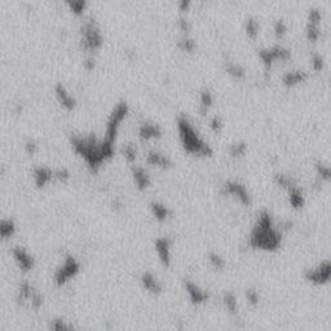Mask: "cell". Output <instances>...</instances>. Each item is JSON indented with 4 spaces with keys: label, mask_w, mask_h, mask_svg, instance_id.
Instances as JSON below:
<instances>
[{
    "label": "cell",
    "mask_w": 331,
    "mask_h": 331,
    "mask_svg": "<svg viewBox=\"0 0 331 331\" xmlns=\"http://www.w3.org/2000/svg\"><path fill=\"white\" fill-rule=\"evenodd\" d=\"M281 233L274 228L272 216L267 211H261L250 234V246L256 250L274 251L281 246Z\"/></svg>",
    "instance_id": "1"
},
{
    "label": "cell",
    "mask_w": 331,
    "mask_h": 331,
    "mask_svg": "<svg viewBox=\"0 0 331 331\" xmlns=\"http://www.w3.org/2000/svg\"><path fill=\"white\" fill-rule=\"evenodd\" d=\"M177 130H179L180 141L182 144V148L186 153L198 157H211L212 149L211 146L203 141L194 127L191 126L190 122L185 117H180L177 119Z\"/></svg>",
    "instance_id": "2"
},
{
    "label": "cell",
    "mask_w": 331,
    "mask_h": 331,
    "mask_svg": "<svg viewBox=\"0 0 331 331\" xmlns=\"http://www.w3.org/2000/svg\"><path fill=\"white\" fill-rule=\"evenodd\" d=\"M70 141L74 152L88 164L89 170L92 172H97L101 164L105 162V158L101 153V143H98L93 135H89L87 137L73 136Z\"/></svg>",
    "instance_id": "3"
},
{
    "label": "cell",
    "mask_w": 331,
    "mask_h": 331,
    "mask_svg": "<svg viewBox=\"0 0 331 331\" xmlns=\"http://www.w3.org/2000/svg\"><path fill=\"white\" fill-rule=\"evenodd\" d=\"M128 114V106L126 102L118 103L114 110H113L112 116H110L109 121L106 125V132H105V139L103 140L110 141V143H116L117 136H118V130L123 119L127 117Z\"/></svg>",
    "instance_id": "4"
},
{
    "label": "cell",
    "mask_w": 331,
    "mask_h": 331,
    "mask_svg": "<svg viewBox=\"0 0 331 331\" xmlns=\"http://www.w3.org/2000/svg\"><path fill=\"white\" fill-rule=\"evenodd\" d=\"M80 264L79 261L76 260L74 256L67 255L64 260V264L58 268L55 273V282L57 286H64L67 283L71 278L79 273Z\"/></svg>",
    "instance_id": "5"
},
{
    "label": "cell",
    "mask_w": 331,
    "mask_h": 331,
    "mask_svg": "<svg viewBox=\"0 0 331 331\" xmlns=\"http://www.w3.org/2000/svg\"><path fill=\"white\" fill-rule=\"evenodd\" d=\"M82 34V44L85 51L93 52L101 48V46H102V37H101L100 31H98V29L94 25H85Z\"/></svg>",
    "instance_id": "6"
},
{
    "label": "cell",
    "mask_w": 331,
    "mask_h": 331,
    "mask_svg": "<svg viewBox=\"0 0 331 331\" xmlns=\"http://www.w3.org/2000/svg\"><path fill=\"white\" fill-rule=\"evenodd\" d=\"M259 56H260L263 64L265 65L267 69H271L272 65L276 62V61H286L291 57V53H290L289 49L283 48V47H273L271 49H263V51L259 52Z\"/></svg>",
    "instance_id": "7"
},
{
    "label": "cell",
    "mask_w": 331,
    "mask_h": 331,
    "mask_svg": "<svg viewBox=\"0 0 331 331\" xmlns=\"http://www.w3.org/2000/svg\"><path fill=\"white\" fill-rule=\"evenodd\" d=\"M224 191L227 195H232L236 199L241 202L245 206H250L251 204V197L250 193L247 191L246 186L242 185L238 181H227L224 184Z\"/></svg>",
    "instance_id": "8"
},
{
    "label": "cell",
    "mask_w": 331,
    "mask_h": 331,
    "mask_svg": "<svg viewBox=\"0 0 331 331\" xmlns=\"http://www.w3.org/2000/svg\"><path fill=\"white\" fill-rule=\"evenodd\" d=\"M305 278L314 285H322L331 281V263L325 261L317 268L309 269L305 274Z\"/></svg>",
    "instance_id": "9"
},
{
    "label": "cell",
    "mask_w": 331,
    "mask_h": 331,
    "mask_svg": "<svg viewBox=\"0 0 331 331\" xmlns=\"http://www.w3.org/2000/svg\"><path fill=\"white\" fill-rule=\"evenodd\" d=\"M12 255L16 263H17V265H19V268L24 273H28V272L33 271L34 267H35V259H34L33 255H30L24 247L16 246L15 249L12 250Z\"/></svg>",
    "instance_id": "10"
},
{
    "label": "cell",
    "mask_w": 331,
    "mask_h": 331,
    "mask_svg": "<svg viewBox=\"0 0 331 331\" xmlns=\"http://www.w3.org/2000/svg\"><path fill=\"white\" fill-rule=\"evenodd\" d=\"M171 240L167 237H159L155 240L154 247L155 251H157V255H158L159 261L163 267L168 268L171 265V260H172V256H171Z\"/></svg>",
    "instance_id": "11"
},
{
    "label": "cell",
    "mask_w": 331,
    "mask_h": 331,
    "mask_svg": "<svg viewBox=\"0 0 331 331\" xmlns=\"http://www.w3.org/2000/svg\"><path fill=\"white\" fill-rule=\"evenodd\" d=\"M321 20L322 16L319 13V11L312 10L309 12V17H308L307 22V38L310 42H317L321 35V31H319V26H321Z\"/></svg>",
    "instance_id": "12"
},
{
    "label": "cell",
    "mask_w": 331,
    "mask_h": 331,
    "mask_svg": "<svg viewBox=\"0 0 331 331\" xmlns=\"http://www.w3.org/2000/svg\"><path fill=\"white\" fill-rule=\"evenodd\" d=\"M184 286H185V290L188 292V296L190 299L191 304H194V305H201V304H204L207 300H208V294H207L204 290H202L201 287L198 285H195L194 282H191V281H185L184 282Z\"/></svg>",
    "instance_id": "13"
},
{
    "label": "cell",
    "mask_w": 331,
    "mask_h": 331,
    "mask_svg": "<svg viewBox=\"0 0 331 331\" xmlns=\"http://www.w3.org/2000/svg\"><path fill=\"white\" fill-rule=\"evenodd\" d=\"M55 94L56 98H57L58 103L61 106L64 107L66 112H73L76 106V101L75 98L70 94V92L65 88V85H62L61 83H58L55 87Z\"/></svg>",
    "instance_id": "14"
},
{
    "label": "cell",
    "mask_w": 331,
    "mask_h": 331,
    "mask_svg": "<svg viewBox=\"0 0 331 331\" xmlns=\"http://www.w3.org/2000/svg\"><path fill=\"white\" fill-rule=\"evenodd\" d=\"M33 179L37 188H46L52 179H55V171L49 170L48 167H35L33 171Z\"/></svg>",
    "instance_id": "15"
},
{
    "label": "cell",
    "mask_w": 331,
    "mask_h": 331,
    "mask_svg": "<svg viewBox=\"0 0 331 331\" xmlns=\"http://www.w3.org/2000/svg\"><path fill=\"white\" fill-rule=\"evenodd\" d=\"M141 285H143V287L146 291L153 295H159L163 291L161 282H159L158 278L152 272H144L141 274Z\"/></svg>",
    "instance_id": "16"
},
{
    "label": "cell",
    "mask_w": 331,
    "mask_h": 331,
    "mask_svg": "<svg viewBox=\"0 0 331 331\" xmlns=\"http://www.w3.org/2000/svg\"><path fill=\"white\" fill-rule=\"evenodd\" d=\"M132 177H134L135 185H136V188L140 191L146 190V189L150 186V184H152V179H150L149 173L143 167L135 166V167L132 168Z\"/></svg>",
    "instance_id": "17"
},
{
    "label": "cell",
    "mask_w": 331,
    "mask_h": 331,
    "mask_svg": "<svg viewBox=\"0 0 331 331\" xmlns=\"http://www.w3.org/2000/svg\"><path fill=\"white\" fill-rule=\"evenodd\" d=\"M162 136L161 128L158 127L154 123H143L139 128V137H140L141 141H150L155 140V139H159Z\"/></svg>",
    "instance_id": "18"
},
{
    "label": "cell",
    "mask_w": 331,
    "mask_h": 331,
    "mask_svg": "<svg viewBox=\"0 0 331 331\" xmlns=\"http://www.w3.org/2000/svg\"><path fill=\"white\" fill-rule=\"evenodd\" d=\"M146 162L150 164V166H155V167L163 168V170H167L172 166V161L170 159V157L166 154H162L159 152H155V150H152V152L148 153L146 155Z\"/></svg>",
    "instance_id": "19"
},
{
    "label": "cell",
    "mask_w": 331,
    "mask_h": 331,
    "mask_svg": "<svg viewBox=\"0 0 331 331\" xmlns=\"http://www.w3.org/2000/svg\"><path fill=\"white\" fill-rule=\"evenodd\" d=\"M150 211H152L153 216L155 220L163 223L171 216V211L166 204L161 203V202H152L150 203Z\"/></svg>",
    "instance_id": "20"
},
{
    "label": "cell",
    "mask_w": 331,
    "mask_h": 331,
    "mask_svg": "<svg viewBox=\"0 0 331 331\" xmlns=\"http://www.w3.org/2000/svg\"><path fill=\"white\" fill-rule=\"evenodd\" d=\"M307 79L308 75L304 71H290L283 76L282 82L286 87H295V85L304 83Z\"/></svg>",
    "instance_id": "21"
},
{
    "label": "cell",
    "mask_w": 331,
    "mask_h": 331,
    "mask_svg": "<svg viewBox=\"0 0 331 331\" xmlns=\"http://www.w3.org/2000/svg\"><path fill=\"white\" fill-rule=\"evenodd\" d=\"M33 292V286H31L28 281H24V282L20 283L19 290H17V303H19L20 305H24L26 301H30Z\"/></svg>",
    "instance_id": "22"
},
{
    "label": "cell",
    "mask_w": 331,
    "mask_h": 331,
    "mask_svg": "<svg viewBox=\"0 0 331 331\" xmlns=\"http://www.w3.org/2000/svg\"><path fill=\"white\" fill-rule=\"evenodd\" d=\"M289 190V202L294 208L299 210V208H303L304 204H305V199H304V195L300 190L295 185H292L291 188L287 189Z\"/></svg>",
    "instance_id": "23"
},
{
    "label": "cell",
    "mask_w": 331,
    "mask_h": 331,
    "mask_svg": "<svg viewBox=\"0 0 331 331\" xmlns=\"http://www.w3.org/2000/svg\"><path fill=\"white\" fill-rule=\"evenodd\" d=\"M16 233V224L11 219H3L0 222V237L3 240L13 237Z\"/></svg>",
    "instance_id": "24"
},
{
    "label": "cell",
    "mask_w": 331,
    "mask_h": 331,
    "mask_svg": "<svg viewBox=\"0 0 331 331\" xmlns=\"http://www.w3.org/2000/svg\"><path fill=\"white\" fill-rule=\"evenodd\" d=\"M223 304H224L225 309L228 310L229 313H236L238 308L237 298L236 295L232 294V292H225L224 298H223Z\"/></svg>",
    "instance_id": "25"
},
{
    "label": "cell",
    "mask_w": 331,
    "mask_h": 331,
    "mask_svg": "<svg viewBox=\"0 0 331 331\" xmlns=\"http://www.w3.org/2000/svg\"><path fill=\"white\" fill-rule=\"evenodd\" d=\"M201 113L206 114L213 103V96L210 91H203L201 93Z\"/></svg>",
    "instance_id": "26"
},
{
    "label": "cell",
    "mask_w": 331,
    "mask_h": 331,
    "mask_svg": "<svg viewBox=\"0 0 331 331\" xmlns=\"http://www.w3.org/2000/svg\"><path fill=\"white\" fill-rule=\"evenodd\" d=\"M49 328L55 331H66V330H73L74 326L67 323V321L62 318H55L52 319L51 323H49Z\"/></svg>",
    "instance_id": "27"
},
{
    "label": "cell",
    "mask_w": 331,
    "mask_h": 331,
    "mask_svg": "<svg viewBox=\"0 0 331 331\" xmlns=\"http://www.w3.org/2000/svg\"><path fill=\"white\" fill-rule=\"evenodd\" d=\"M208 261H210V264L215 268L216 271H223L227 265L224 259L219 255V254H216V252H210L208 254Z\"/></svg>",
    "instance_id": "28"
},
{
    "label": "cell",
    "mask_w": 331,
    "mask_h": 331,
    "mask_svg": "<svg viewBox=\"0 0 331 331\" xmlns=\"http://www.w3.org/2000/svg\"><path fill=\"white\" fill-rule=\"evenodd\" d=\"M122 153H123V157H125L128 163H135V161H136L137 158V149L135 148V145L127 144V145H125V148L122 149Z\"/></svg>",
    "instance_id": "29"
},
{
    "label": "cell",
    "mask_w": 331,
    "mask_h": 331,
    "mask_svg": "<svg viewBox=\"0 0 331 331\" xmlns=\"http://www.w3.org/2000/svg\"><path fill=\"white\" fill-rule=\"evenodd\" d=\"M247 145L245 143H236L231 148V155L233 158H241L246 154Z\"/></svg>",
    "instance_id": "30"
},
{
    "label": "cell",
    "mask_w": 331,
    "mask_h": 331,
    "mask_svg": "<svg viewBox=\"0 0 331 331\" xmlns=\"http://www.w3.org/2000/svg\"><path fill=\"white\" fill-rule=\"evenodd\" d=\"M246 34L249 35V38H251V39H255V38L258 37V34H259L258 22L254 21V20H247Z\"/></svg>",
    "instance_id": "31"
},
{
    "label": "cell",
    "mask_w": 331,
    "mask_h": 331,
    "mask_svg": "<svg viewBox=\"0 0 331 331\" xmlns=\"http://www.w3.org/2000/svg\"><path fill=\"white\" fill-rule=\"evenodd\" d=\"M43 303H44L43 295L40 294L39 291H37V290H34L33 295H31V298H30V304H31V307H33V309L38 310L39 308H42Z\"/></svg>",
    "instance_id": "32"
},
{
    "label": "cell",
    "mask_w": 331,
    "mask_h": 331,
    "mask_svg": "<svg viewBox=\"0 0 331 331\" xmlns=\"http://www.w3.org/2000/svg\"><path fill=\"white\" fill-rule=\"evenodd\" d=\"M227 71H228L229 75L234 76V78H238V79L245 75L243 67H241L240 65H236V64H229L228 66H227Z\"/></svg>",
    "instance_id": "33"
},
{
    "label": "cell",
    "mask_w": 331,
    "mask_h": 331,
    "mask_svg": "<svg viewBox=\"0 0 331 331\" xmlns=\"http://www.w3.org/2000/svg\"><path fill=\"white\" fill-rule=\"evenodd\" d=\"M179 48L181 49L182 52H188V53L194 52V49H195L194 40L189 39V38H184V39L179 43Z\"/></svg>",
    "instance_id": "34"
},
{
    "label": "cell",
    "mask_w": 331,
    "mask_h": 331,
    "mask_svg": "<svg viewBox=\"0 0 331 331\" xmlns=\"http://www.w3.org/2000/svg\"><path fill=\"white\" fill-rule=\"evenodd\" d=\"M246 299L251 305L256 307L259 304V301H260V295H259V292L256 291V290L250 289L246 291Z\"/></svg>",
    "instance_id": "35"
},
{
    "label": "cell",
    "mask_w": 331,
    "mask_h": 331,
    "mask_svg": "<svg viewBox=\"0 0 331 331\" xmlns=\"http://www.w3.org/2000/svg\"><path fill=\"white\" fill-rule=\"evenodd\" d=\"M55 179L60 182H67L70 180V172L67 168H58L55 171Z\"/></svg>",
    "instance_id": "36"
},
{
    "label": "cell",
    "mask_w": 331,
    "mask_h": 331,
    "mask_svg": "<svg viewBox=\"0 0 331 331\" xmlns=\"http://www.w3.org/2000/svg\"><path fill=\"white\" fill-rule=\"evenodd\" d=\"M317 171H318V175L321 179L323 180H331V166H316Z\"/></svg>",
    "instance_id": "37"
},
{
    "label": "cell",
    "mask_w": 331,
    "mask_h": 331,
    "mask_svg": "<svg viewBox=\"0 0 331 331\" xmlns=\"http://www.w3.org/2000/svg\"><path fill=\"white\" fill-rule=\"evenodd\" d=\"M286 31H287V28H286V25L283 24L282 21H278L276 24V26H274V34H276L277 38H282L283 35L286 34Z\"/></svg>",
    "instance_id": "38"
},
{
    "label": "cell",
    "mask_w": 331,
    "mask_h": 331,
    "mask_svg": "<svg viewBox=\"0 0 331 331\" xmlns=\"http://www.w3.org/2000/svg\"><path fill=\"white\" fill-rule=\"evenodd\" d=\"M312 67L316 71H319L323 69V60L319 55H314L312 57Z\"/></svg>",
    "instance_id": "39"
},
{
    "label": "cell",
    "mask_w": 331,
    "mask_h": 331,
    "mask_svg": "<svg viewBox=\"0 0 331 331\" xmlns=\"http://www.w3.org/2000/svg\"><path fill=\"white\" fill-rule=\"evenodd\" d=\"M210 127H211V130L213 131V132H216V134H219L220 131H222V128H223L222 121H220L219 118H216V117H215V118L211 119Z\"/></svg>",
    "instance_id": "40"
},
{
    "label": "cell",
    "mask_w": 331,
    "mask_h": 331,
    "mask_svg": "<svg viewBox=\"0 0 331 331\" xmlns=\"http://www.w3.org/2000/svg\"><path fill=\"white\" fill-rule=\"evenodd\" d=\"M25 150H26V153H28L29 155H34L38 152V145L34 143V141L29 140L28 143L25 144Z\"/></svg>",
    "instance_id": "41"
},
{
    "label": "cell",
    "mask_w": 331,
    "mask_h": 331,
    "mask_svg": "<svg viewBox=\"0 0 331 331\" xmlns=\"http://www.w3.org/2000/svg\"><path fill=\"white\" fill-rule=\"evenodd\" d=\"M83 65H84V67H85V69H87V70H88V71L93 70V69H94V60H93V57L85 58L84 62H83Z\"/></svg>",
    "instance_id": "42"
},
{
    "label": "cell",
    "mask_w": 331,
    "mask_h": 331,
    "mask_svg": "<svg viewBox=\"0 0 331 331\" xmlns=\"http://www.w3.org/2000/svg\"><path fill=\"white\" fill-rule=\"evenodd\" d=\"M180 2H182V8H188L190 0H180Z\"/></svg>",
    "instance_id": "43"
}]
</instances>
